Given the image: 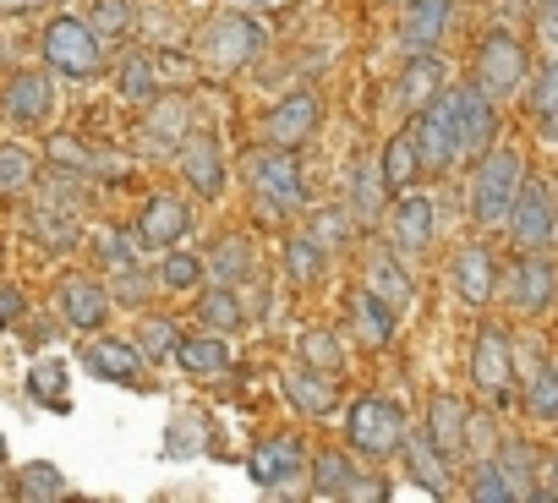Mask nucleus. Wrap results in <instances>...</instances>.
<instances>
[{"label": "nucleus", "mask_w": 558, "mask_h": 503, "mask_svg": "<svg viewBox=\"0 0 558 503\" xmlns=\"http://www.w3.org/2000/svg\"><path fill=\"white\" fill-rule=\"evenodd\" d=\"M454 291H460L465 307L493 302V252L487 246H460L454 252Z\"/></svg>", "instance_id": "nucleus-25"}, {"label": "nucleus", "mask_w": 558, "mask_h": 503, "mask_svg": "<svg viewBox=\"0 0 558 503\" xmlns=\"http://www.w3.org/2000/svg\"><path fill=\"white\" fill-rule=\"evenodd\" d=\"M324 258H329V252H324L313 235H291V241H286V280H291V285H313V280L324 274Z\"/></svg>", "instance_id": "nucleus-39"}, {"label": "nucleus", "mask_w": 558, "mask_h": 503, "mask_svg": "<svg viewBox=\"0 0 558 503\" xmlns=\"http://www.w3.org/2000/svg\"><path fill=\"white\" fill-rule=\"evenodd\" d=\"M28 389H34V400H45L50 410H66V367H61V361H39V367L28 372Z\"/></svg>", "instance_id": "nucleus-50"}, {"label": "nucleus", "mask_w": 558, "mask_h": 503, "mask_svg": "<svg viewBox=\"0 0 558 503\" xmlns=\"http://www.w3.org/2000/svg\"><path fill=\"white\" fill-rule=\"evenodd\" d=\"M50 159H56L61 170H72V175H116V170H121L110 154H94V148H83L77 137H50Z\"/></svg>", "instance_id": "nucleus-35"}, {"label": "nucleus", "mask_w": 558, "mask_h": 503, "mask_svg": "<svg viewBox=\"0 0 558 503\" xmlns=\"http://www.w3.org/2000/svg\"><path fill=\"white\" fill-rule=\"evenodd\" d=\"M520 186H525V159L514 148H487L476 159V175H471V219L476 224H504Z\"/></svg>", "instance_id": "nucleus-3"}, {"label": "nucleus", "mask_w": 558, "mask_h": 503, "mask_svg": "<svg viewBox=\"0 0 558 503\" xmlns=\"http://www.w3.org/2000/svg\"><path fill=\"white\" fill-rule=\"evenodd\" d=\"M525 410H531L536 421H558V361L536 367V378H531V389H525Z\"/></svg>", "instance_id": "nucleus-48"}, {"label": "nucleus", "mask_w": 558, "mask_h": 503, "mask_svg": "<svg viewBox=\"0 0 558 503\" xmlns=\"http://www.w3.org/2000/svg\"><path fill=\"white\" fill-rule=\"evenodd\" d=\"M241 175L252 186V208L263 213V224H279L286 213H296L307 203V181H302V164H296V148H252L241 159Z\"/></svg>", "instance_id": "nucleus-1"}, {"label": "nucleus", "mask_w": 558, "mask_h": 503, "mask_svg": "<svg viewBox=\"0 0 558 503\" xmlns=\"http://www.w3.org/2000/svg\"><path fill=\"white\" fill-rule=\"evenodd\" d=\"M531 115H536L542 143H558V61H547V72L536 77V88H531Z\"/></svg>", "instance_id": "nucleus-38"}, {"label": "nucleus", "mask_w": 558, "mask_h": 503, "mask_svg": "<svg viewBox=\"0 0 558 503\" xmlns=\"http://www.w3.org/2000/svg\"><path fill=\"white\" fill-rule=\"evenodd\" d=\"M186 132H192V105L181 94H159L148 105V115H143V143L154 154H170V148L186 143Z\"/></svg>", "instance_id": "nucleus-17"}, {"label": "nucleus", "mask_w": 558, "mask_h": 503, "mask_svg": "<svg viewBox=\"0 0 558 503\" xmlns=\"http://www.w3.org/2000/svg\"><path fill=\"white\" fill-rule=\"evenodd\" d=\"M471 77H476L493 99H514V94L525 88V77H531V56H525V45H520L509 28H498V34L482 39Z\"/></svg>", "instance_id": "nucleus-8"}, {"label": "nucleus", "mask_w": 558, "mask_h": 503, "mask_svg": "<svg viewBox=\"0 0 558 503\" xmlns=\"http://www.w3.org/2000/svg\"><path fill=\"white\" fill-rule=\"evenodd\" d=\"M389 230L405 252H427L433 235H438V203L433 192H405L395 208H389Z\"/></svg>", "instance_id": "nucleus-15"}, {"label": "nucleus", "mask_w": 558, "mask_h": 503, "mask_svg": "<svg viewBox=\"0 0 558 503\" xmlns=\"http://www.w3.org/2000/svg\"><path fill=\"white\" fill-rule=\"evenodd\" d=\"M143 351H137V340L126 345V340H94L88 351H83V367L94 372V378H105V383H143Z\"/></svg>", "instance_id": "nucleus-21"}, {"label": "nucleus", "mask_w": 558, "mask_h": 503, "mask_svg": "<svg viewBox=\"0 0 558 503\" xmlns=\"http://www.w3.org/2000/svg\"><path fill=\"white\" fill-rule=\"evenodd\" d=\"M504 230H509L514 252H542L547 241H558L553 192H547V186H536V181H525V186H520V197H514V208H509V219H504Z\"/></svg>", "instance_id": "nucleus-9"}, {"label": "nucleus", "mask_w": 558, "mask_h": 503, "mask_svg": "<svg viewBox=\"0 0 558 503\" xmlns=\"http://www.w3.org/2000/svg\"><path fill=\"white\" fill-rule=\"evenodd\" d=\"M411 132H416V148H422V170L427 175H444L454 159H465L460 154V121H454V88H444L433 105H422L416 121H411Z\"/></svg>", "instance_id": "nucleus-6"}, {"label": "nucleus", "mask_w": 558, "mask_h": 503, "mask_svg": "<svg viewBox=\"0 0 558 503\" xmlns=\"http://www.w3.org/2000/svg\"><path fill=\"white\" fill-rule=\"evenodd\" d=\"M356 487H362V470H356L340 449L313 454V492H318V498H356Z\"/></svg>", "instance_id": "nucleus-31"}, {"label": "nucleus", "mask_w": 558, "mask_h": 503, "mask_svg": "<svg viewBox=\"0 0 558 503\" xmlns=\"http://www.w3.org/2000/svg\"><path fill=\"white\" fill-rule=\"evenodd\" d=\"M378 170H384V181L395 186V192H411L427 170H422V148H416V132L405 126V132H395L384 148H378Z\"/></svg>", "instance_id": "nucleus-26"}, {"label": "nucleus", "mask_w": 558, "mask_h": 503, "mask_svg": "<svg viewBox=\"0 0 558 503\" xmlns=\"http://www.w3.org/2000/svg\"><path fill=\"white\" fill-rule=\"evenodd\" d=\"M175 159H181V175H186V186H192L197 197H219V192H225V148H219L214 132L192 126L186 143L175 148Z\"/></svg>", "instance_id": "nucleus-12"}, {"label": "nucleus", "mask_w": 558, "mask_h": 503, "mask_svg": "<svg viewBox=\"0 0 558 503\" xmlns=\"http://www.w3.org/2000/svg\"><path fill=\"white\" fill-rule=\"evenodd\" d=\"M351 219H356L351 208H318V213H313V224H307V235H313V241L329 252V258H335V252H345V241L356 235V224H351Z\"/></svg>", "instance_id": "nucleus-42"}, {"label": "nucleus", "mask_w": 558, "mask_h": 503, "mask_svg": "<svg viewBox=\"0 0 558 503\" xmlns=\"http://www.w3.org/2000/svg\"><path fill=\"white\" fill-rule=\"evenodd\" d=\"M454 121H460V154L482 159L493 148V137H498V99L471 77V83L454 88Z\"/></svg>", "instance_id": "nucleus-10"}, {"label": "nucleus", "mask_w": 558, "mask_h": 503, "mask_svg": "<svg viewBox=\"0 0 558 503\" xmlns=\"http://www.w3.org/2000/svg\"><path fill=\"white\" fill-rule=\"evenodd\" d=\"M286 400L307 416H329L335 410V372H318L302 361V372H286Z\"/></svg>", "instance_id": "nucleus-30"}, {"label": "nucleus", "mask_w": 558, "mask_h": 503, "mask_svg": "<svg viewBox=\"0 0 558 503\" xmlns=\"http://www.w3.org/2000/svg\"><path fill=\"white\" fill-rule=\"evenodd\" d=\"M263 45H268V28L257 17H246V12H214L197 28V45L192 50H197V61L208 72H241Z\"/></svg>", "instance_id": "nucleus-2"}, {"label": "nucleus", "mask_w": 558, "mask_h": 503, "mask_svg": "<svg viewBox=\"0 0 558 503\" xmlns=\"http://www.w3.org/2000/svg\"><path fill=\"white\" fill-rule=\"evenodd\" d=\"M110 296H116V302H126V307H137V302L148 296V285H143V274H137V269H121V274H116V291H110Z\"/></svg>", "instance_id": "nucleus-54"}, {"label": "nucleus", "mask_w": 558, "mask_h": 503, "mask_svg": "<svg viewBox=\"0 0 558 503\" xmlns=\"http://www.w3.org/2000/svg\"><path fill=\"white\" fill-rule=\"evenodd\" d=\"M34 181H39L34 154L17 148V143H0V197H17V192H28Z\"/></svg>", "instance_id": "nucleus-41"}, {"label": "nucleus", "mask_w": 558, "mask_h": 503, "mask_svg": "<svg viewBox=\"0 0 558 503\" xmlns=\"http://www.w3.org/2000/svg\"><path fill=\"white\" fill-rule=\"evenodd\" d=\"M257 7H279V0H257Z\"/></svg>", "instance_id": "nucleus-61"}, {"label": "nucleus", "mask_w": 558, "mask_h": 503, "mask_svg": "<svg viewBox=\"0 0 558 503\" xmlns=\"http://www.w3.org/2000/svg\"><path fill=\"white\" fill-rule=\"evenodd\" d=\"M23 318V291L17 285H0V329Z\"/></svg>", "instance_id": "nucleus-55"}, {"label": "nucleus", "mask_w": 558, "mask_h": 503, "mask_svg": "<svg viewBox=\"0 0 558 503\" xmlns=\"http://www.w3.org/2000/svg\"><path fill=\"white\" fill-rule=\"evenodd\" d=\"M203 269H208V280H214V285H246V280L257 274V252H252V241H246V235H225V241H214V246H208Z\"/></svg>", "instance_id": "nucleus-24"}, {"label": "nucleus", "mask_w": 558, "mask_h": 503, "mask_svg": "<svg viewBox=\"0 0 558 503\" xmlns=\"http://www.w3.org/2000/svg\"><path fill=\"white\" fill-rule=\"evenodd\" d=\"M493 459L504 465L514 498H536V470H542V459H536V449H531L525 438H498V454H493Z\"/></svg>", "instance_id": "nucleus-33"}, {"label": "nucleus", "mask_w": 558, "mask_h": 503, "mask_svg": "<svg viewBox=\"0 0 558 503\" xmlns=\"http://www.w3.org/2000/svg\"><path fill=\"white\" fill-rule=\"evenodd\" d=\"M465 421H471V410L460 405V400H433V410H427V432L438 438V449L444 454H460L465 449Z\"/></svg>", "instance_id": "nucleus-34"}, {"label": "nucleus", "mask_w": 558, "mask_h": 503, "mask_svg": "<svg viewBox=\"0 0 558 503\" xmlns=\"http://www.w3.org/2000/svg\"><path fill=\"white\" fill-rule=\"evenodd\" d=\"M367 291H378L389 307H411V280H405V269L389 258V252H378V258L367 263Z\"/></svg>", "instance_id": "nucleus-40"}, {"label": "nucleus", "mask_w": 558, "mask_h": 503, "mask_svg": "<svg viewBox=\"0 0 558 503\" xmlns=\"http://www.w3.org/2000/svg\"><path fill=\"white\" fill-rule=\"evenodd\" d=\"M302 361L318 367V372H340L345 367V340L329 334V329H307L302 334Z\"/></svg>", "instance_id": "nucleus-45"}, {"label": "nucleus", "mask_w": 558, "mask_h": 503, "mask_svg": "<svg viewBox=\"0 0 558 503\" xmlns=\"http://www.w3.org/2000/svg\"><path fill=\"white\" fill-rule=\"evenodd\" d=\"M449 7H454V0H411V12H405V23H400V45H405V56H433V50L444 45Z\"/></svg>", "instance_id": "nucleus-19"}, {"label": "nucleus", "mask_w": 558, "mask_h": 503, "mask_svg": "<svg viewBox=\"0 0 558 503\" xmlns=\"http://www.w3.org/2000/svg\"><path fill=\"white\" fill-rule=\"evenodd\" d=\"M351 329H356V340H362L367 351H378V345L395 340V307H389L378 291H362V296L351 302Z\"/></svg>", "instance_id": "nucleus-28"}, {"label": "nucleus", "mask_w": 558, "mask_h": 503, "mask_svg": "<svg viewBox=\"0 0 558 503\" xmlns=\"http://www.w3.org/2000/svg\"><path fill=\"white\" fill-rule=\"evenodd\" d=\"M45 61L56 72H66V77H94L105 66V39L83 17H56L45 28Z\"/></svg>", "instance_id": "nucleus-7"}, {"label": "nucleus", "mask_w": 558, "mask_h": 503, "mask_svg": "<svg viewBox=\"0 0 558 503\" xmlns=\"http://www.w3.org/2000/svg\"><path fill=\"white\" fill-rule=\"evenodd\" d=\"M471 498L476 503H514V487L504 476V465L487 454V459H471Z\"/></svg>", "instance_id": "nucleus-44"}, {"label": "nucleus", "mask_w": 558, "mask_h": 503, "mask_svg": "<svg viewBox=\"0 0 558 503\" xmlns=\"http://www.w3.org/2000/svg\"><path fill=\"white\" fill-rule=\"evenodd\" d=\"M137 246H143V241H137V230H132V235L105 230V235H99V258H105V269H110V274H121V269H137Z\"/></svg>", "instance_id": "nucleus-51"}, {"label": "nucleus", "mask_w": 558, "mask_h": 503, "mask_svg": "<svg viewBox=\"0 0 558 503\" xmlns=\"http://www.w3.org/2000/svg\"><path fill=\"white\" fill-rule=\"evenodd\" d=\"M384 192H389V181H384L378 159H373V164H356V181H351V213H356L362 224H373L378 208H384Z\"/></svg>", "instance_id": "nucleus-37"}, {"label": "nucleus", "mask_w": 558, "mask_h": 503, "mask_svg": "<svg viewBox=\"0 0 558 503\" xmlns=\"http://www.w3.org/2000/svg\"><path fill=\"white\" fill-rule=\"evenodd\" d=\"M175 361H181V367H186L192 378H225V372H230V345H225V334L203 329V334L181 340Z\"/></svg>", "instance_id": "nucleus-29"}, {"label": "nucleus", "mask_w": 558, "mask_h": 503, "mask_svg": "<svg viewBox=\"0 0 558 503\" xmlns=\"http://www.w3.org/2000/svg\"><path fill=\"white\" fill-rule=\"evenodd\" d=\"M137 351H143L148 361H170V356L181 351V329H175L170 318H159V312H154V318H143V323H137Z\"/></svg>", "instance_id": "nucleus-43"}, {"label": "nucleus", "mask_w": 558, "mask_h": 503, "mask_svg": "<svg viewBox=\"0 0 558 503\" xmlns=\"http://www.w3.org/2000/svg\"><path fill=\"white\" fill-rule=\"evenodd\" d=\"M28 230L45 241V246H72L77 241V208H72V197H61V186L50 192V197H39L34 208H28Z\"/></svg>", "instance_id": "nucleus-23"}, {"label": "nucleus", "mask_w": 558, "mask_h": 503, "mask_svg": "<svg viewBox=\"0 0 558 503\" xmlns=\"http://www.w3.org/2000/svg\"><path fill=\"white\" fill-rule=\"evenodd\" d=\"M465 449H471V459L498 454V449H493V416H482V410H476V416L465 421Z\"/></svg>", "instance_id": "nucleus-53"}, {"label": "nucleus", "mask_w": 558, "mask_h": 503, "mask_svg": "<svg viewBox=\"0 0 558 503\" xmlns=\"http://www.w3.org/2000/svg\"><path fill=\"white\" fill-rule=\"evenodd\" d=\"M186 230H192V213H186L181 197H154V203L137 213V241L154 246V252H170Z\"/></svg>", "instance_id": "nucleus-20"}, {"label": "nucleus", "mask_w": 558, "mask_h": 503, "mask_svg": "<svg viewBox=\"0 0 558 503\" xmlns=\"http://www.w3.org/2000/svg\"><path fill=\"white\" fill-rule=\"evenodd\" d=\"M553 213H558V186H553Z\"/></svg>", "instance_id": "nucleus-60"}, {"label": "nucleus", "mask_w": 558, "mask_h": 503, "mask_svg": "<svg viewBox=\"0 0 558 503\" xmlns=\"http://www.w3.org/2000/svg\"><path fill=\"white\" fill-rule=\"evenodd\" d=\"M203 274H208L203 258H192V252H181V246H170L165 263H159V285H165V291H197Z\"/></svg>", "instance_id": "nucleus-47"}, {"label": "nucleus", "mask_w": 558, "mask_h": 503, "mask_svg": "<svg viewBox=\"0 0 558 503\" xmlns=\"http://www.w3.org/2000/svg\"><path fill=\"white\" fill-rule=\"evenodd\" d=\"M56 105V88L45 72H17L7 77V88H0V115H7L12 126H39Z\"/></svg>", "instance_id": "nucleus-14"}, {"label": "nucleus", "mask_w": 558, "mask_h": 503, "mask_svg": "<svg viewBox=\"0 0 558 503\" xmlns=\"http://www.w3.org/2000/svg\"><path fill=\"white\" fill-rule=\"evenodd\" d=\"M318 94L313 88H296V94H286V99H279L268 115H263V143H274V148H302L313 132H318Z\"/></svg>", "instance_id": "nucleus-11"}, {"label": "nucleus", "mask_w": 558, "mask_h": 503, "mask_svg": "<svg viewBox=\"0 0 558 503\" xmlns=\"http://www.w3.org/2000/svg\"><path fill=\"white\" fill-rule=\"evenodd\" d=\"M553 291H558L553 263L542 258V252H525V263H520L514 280H509V307H520V312H547V307H553Z\"/></svg>", "instance_id": "nucleus-22"}, {"label": "nucleus", "mask_w": 558, "mask_h": 503, "mask_svg": "<svg viewBox=\"0 0 558 503\" xmlns=\"http://www.w3.org/2000/svg\"><path fill=\"white\" fill-rule=\"evenodd\" d=\"M536 481H547V487H536V498H558V454H553V459H542Z\"/></svg>", "instance_id": "nucleus-56"}, {"label": "nucleus", "mask_w": 558, "mask_h": 503, "mask_svg": "<svg viewBox=\"0 0 558 503\" xmlns=\"http://www.w3.org/2000/svg\"><path fill=\"white\" fill-rule=\"evenodd\" d=\"M471 378L482 394L493 400H509V383H514V345L504 329H482L476 345H471Z\"/></svg>", "instance_id": "nucleus-13"}, {"label": "nucleus", "mask_w": 558, "mask_h": 503, "mask_svg": "<svg viewBox=\"0 0 558 503\" xmlns=\"http://www.w3.org/2000/svg\"><path fill=\"white\" fill-rule=\"evenodd\" d=\"M39 7H50V0H0V12H39Z\"/></svg>", "instance_id": "nucleus-58"}, {"label": "nucleus", "mask_w": 558, "mask_h": 503, "mask_svg": "<svg viewBox=\"0 0 558 503\" xmlns=\"http://www.w3.org/2000/svg\"><path fill=\"white\" fill-rule=\"evenodd\" d=\"M444 94V61L438 56H411L405 77H400V105L405 110H422Z\"/></svg>", "instance_id": "nucleus-32"}, {"label": "nucleus", "mask_w": 558, "mask_h": 503, "mask_svg": "<svg viewBox=\"0 0 558 503\" xmlns=\"http://www.w3.org/2000/svg\"><path fill=\"white\" fill-rule=\"evenodd\" d=\"M0 465H7V438H0Z\"/></svg>", "instance_id": "nucleus-59"}, {"label": "nucleus", "mask_w": 558, "mask_h": 503, "mask_svg": "<svg viewBox=\"0 0 558 503\" xmlns=\"http://www.w3.org/2000/svg\"><path fill=\"white\" fill-rule=\"evenodd\" d=\"M345 432H351V449L356 454H395L400 443H405V410L395 405V400H384V394H362L356 405H351V416H345Z\"/></svg>", "instance_id": "nucleus-4"}, {"label": "nucleus", "mask_w": 558, "mask_h": 503, "mask_svg": "<svg viewBox=\"0 0 558 503\" xmlns=\"http://www.w3.org/2000/svg\"><path fill=\"white\" fill-rule=\"evenodd\" d=\"M88 23H94V34H99V39H126V34H132V23H137V7H132V0H94Z\"/></svg>", "instance_id": "nucleus-46"}, {"label": "nucleus", "mask_w": 558, "mask_h": 503, "mask_svg": "<svg viewBox=\"0 0 558 503\" xmlns=\"http://www.w3.org/2000/svg\"><path fill=\"white\" fill-rule=\"evenodd\" d=\"M246 476L257 481V492H296L302 481H313V459L302 449V438H263L246 459Z\"/></svg>", "instance_id": "nucleus-5"}, {"label": "nucleus", "mask_w": 558, "mask_h": 503, "mask_svg": "<svg viewBox=\"0 0 558 503\" xmlns=\"http://www.w3.org/2000/svg\"><path fill=\"white\" fill-rule=\"evenodd\" d=\"M197 318H203V329H214V334H235V329L246 323V312H241V302H235V285H214V291L197 302Z\"/></svg>", "instance_id": "nucleus-36"}, {"label": "nucleus", "mask_w": 558, "mask_h": 503, "mask_svg": "<svg viewBox=\"0 0 558 503\" xmlns=\"http://www.w3.org/2000/svg\"><path fill=\"white\" fill-rule=\"evenodd\" d=\"M159 77H175V83H186V77H192V61H181V56H159Z\"/></svg>", "instance_id": "nucleus-57"}, {"label": "nucleus", "mask_w": 558, "mask_h": 503, "mask_svg": "<svg viewBox=\"0 0 558 503\" xmlns=\"http://www.w3.org/2000/svg\"><path fill=\"white\" fill-rule=\"evenodd\" d=\"M159 88H165V77H159V56L132 50V56L121 61V72H116V94H121L126 105H154Z\"/></svg>", "instance_id": "nucleus-27"}, {"label": "nucleus", "mask_w": 558, "mask_h": 503, "mask_svg": "<svg viewBox=\"0 0 558 503\" xmlns=\"http://www.w3.org/2000/svg\"><path fill=\"white\" fill-rule=\"evenodd\" d=\"M400 454H405L411 481H416L422 492H433V498H444V492H449V454L438 449V438H433L427 427H422V432H405Z\"/></svg>", "instance_id": "nucleus-18"}, {"label": "nucleus", "mask_w": 558, "mask_h": 503, "mask_svg": "<svg viewBox=\"0 0 558 503\" xmlns=\"http://www.w3.org/2000/svg\"><path fill=\"white\" fill-rule=\"evenodd\" d=\"M61 492H66V476L56 465H23L17 470V498L39 503V498H61Z\"/></svg>", "instance_id": "nucleus-49"}, {"label": "nucleus", "mask_w": 558, "mask_h": 503, "mask_svg": "<svg viewBox=\"0 0 558 503\" xmlns=\"http://www.w3.org/2000/svg\"><path fill=\"white\" fill-rule=\"evenodd\" d=\"M536 50L547 61H558V0H542L536 7Z\"/></svg>", "instance_id": "nucleus-52"}, {"label": "nucleus", "mask_w": 558, "mask_h": 503, "mask_svg": "<svg viewBox=\"0 0 558 503\" xmlns=\"http://www.w3.org/2000/svg\"><path fill=\"white\" fill-rule=\"evenodd\" d=\"M56 307H61V318L72 323V329H83V334H94L105 318H110V307H116V296L99 285V280H83V274H72L61 291H56Z\"/></svg>", "instance_id": "nucleus-16"}]
</instances>
